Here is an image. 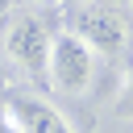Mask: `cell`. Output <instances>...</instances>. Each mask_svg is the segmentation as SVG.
<instances>
[{"label":"cell","mask_w":133,"mask_h":133,"mask_svg":"<svg viewBox=\"0 0 133 133\" xmlns=\"http://www.w3.org/2000/svg\"><path fill=\"white\" fill-rule=\"evenodd\" d=\"M96 71H100V54L75 33V29H62L54 33L50 42V62H46V79L58 96L66 100H79L96 87Z\"/></svg>","instance_id":"obj_1"},{"label":"cell","mask_w":133,"mask_h":133,"mask_svg":"<svg viewBox=\"0 0 133 133\" xmlns=\"http://www.w3.org/2000/svg\"><path fill=\"white\" fill-rule=\"evenodd\" d=\"M50 42H54V33H50V29H46V21H42L37 12H29V8L12 12V17H8V25H4V37H0L4 58H8L21 75H29V79L46 75Z\"/></svg>","instance_id":"obj_2"},{"label":"cell","mask_w":133,"mask_h":133,"mask_svg":"<svg viewBox=\"0 0 133 133\" xmlns=\"http://www.w3.org/2000/svg\"><path fill=\"white\" fill-rule=\"evenodd\" d=\"M75 33L100 58H112L129 46V12L108 0H83V8L75 12Z\"/></svg>","instance_id":"obj_3"},{"label":"cell","mask_w":133,"mask_h":133,"mask_svg":"<svg viewBox=\"0 0 133 133\" xmlns=\"http://www.w3.org/2000/svg\"><path fill=\"white\" fill-rule=\"evenodd\" d=\"M4 112L17 121L21 133H75V125L54 104H46L42 96H12L4 104Z\"/></svg>","instance_id":"obj_4"},{"label":"cell","mask_w":133,"mask_h":133,"mask_svg":"<svg viewBox=\"0 0 133 133\" xmlns=\"http://www.w3.org/2000/svg\"><path fill=\"white\" fill-rule=\"evenodd\" d=\"M116 104H121V112H125V116H133V71L125 75V87H121V96H116Z\"/></svg>","instance_id":"obj_5"},{"label":"cell","mask_w":133,"mask_h":133,"mask_svg":"<svg viewBox=\"0 0 133 133\" xmlns=\"http://www.w3.org/2000/svg\"><path fill=\"white\" fill-rule=\"evenodd\" d=\"M0 133H21V129H17V121H12L4 108H0Z\"/></svg>","instance_id":"obj_6"},{"label":"cell","mask_w":133,"mask_h":133,"mask_svg":"<svg viewBox=\"0 0 133 133\" xmlns=\"http://www.w3.org/2000/svg\"><path fill=\"white\" fill-rule=\"evenodd\" d=\"M29 4H50V0H29Z\"/></svg>","instance_id":"obj_7"},{"label":"cell","mask_w":133,"mask_h":133,"mask_svg":"<svg viewBox=\"0 0 133 133\" xmlns=\"http://www.w3.org/2000/svg\"><path fill=\"white\" fill-rule=\"evenodd\" d=\"M125 4H129V8H133V0H125Z\"/></svg>","instance_id":"obj_8"}]
</instances>
